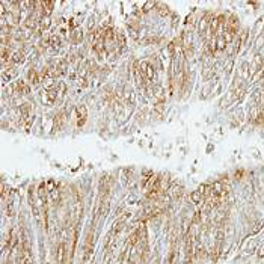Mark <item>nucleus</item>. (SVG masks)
I'll return each mask as SVG.
<instances>
[{"label": "nucleus", "mask_w": 264, "mask_h": 264, "mask_svg": "<svg viewBox=\"0 0 264 264\" xmlns=\"http://www.w3.org/2000/svg\"><path fill=\"white\" fill-rule=\"evenodd\" d=\"M140 74L143 75V77H146L148 80L154 81L156 80V71H154V67L150 65L148 62H142L140 63Z\"/></svg>", "instance_id": "1"}, {"label": "nucleus", "mask_w": 264, "mask_h": 264, "mask_svg": "<svg viewBox=\"0 0 264 264\" xmlns=\"http://www.w3.org/2000/svg\"><path fill=\"white\" fill-rule=\"evenodd\" d=\"M85 121H86V109L83 106H80V107H77V125L81 127L85 124Z\"/></svg>", "instance_id": "2"}, {"label": "nucleus", "mask_w": 264, "mask_h": 264, "mask_svg": "<svg viewBox=\"0 0 264 264\" xmlns=\"http://www.w3.org/2000/svg\"><path fill=\"white\" fill-rule=\"evenodd\" d=\"M27 79H29V81H30L32 85H38L39 83V75H38V73L35 71V69H30V71L27 73Z\"/></svg>", "instance_id": "3"}, {"label": "nucleus", "mask_w": 264, "mask_h": 264, "mask_svg": "<svg viewBox=\"0 0 264 264\" xmlns=\"http://www.w3.org/2000/svg\"><path fill=\"white\" fill-rule=\"evenodd\" d=\"M226 39L225 36H216V47H218V50H224L226 47Z\"/></svg>", "instance_id": "4"}, {"label": "nucleus", "mask_w": 264, "mask_h": 264, "mask_svg": "<svg viewBox=\"0 0 264 264\" xmlns=\"http://www.w3.org/2000/svg\"><path fill=\"white\" fill-rule=\"evenodd\" d=\"M63 254H65V252H63V244H61L59 248H57V254H56V260L59 264L63 263Z\"/></svg>", "instance_id": "5"}, {"label": "nucleus", "mask_w": 264, "mask_h": 264, "mask_svg": "<svg viewBox=\"0 0 264 264\" xmlns=\"http://www.w3.org/2000/svg\"><path fill=\"white\" fill-rule=\"evenodd\" d=\"M18 89L23 92V94H29V88L24 81H18Z\"/></svg>", "instance_id": "6"}, {"label": "nucleus", "mask_w": 264, "mask_h": 264, "mask_svg": "<svg viewBox=\"0 0 264 264\" xmlns=\"http://www.w3.org/2000/svg\"><path fill=\"white\" fill-rule=\"evenodd\" d=\"M48 26H50V18H48V17H47V18H42V20H41V27H42V29L48 27Z\"/></svg>", "instance_id": "7"}, {"label": "nucleus", "mask_w": 264, "mask_h": 264, "mask_svg": "<svg viewBox=\"0 0 264 264\" xmlns=\"http://www.w3.org/2000/svg\"><path fill=\"white\" fill-rule=\"evenodd\" d=\"M248 69H249V65H248V63H244V65H243V71H242V74H243L244 79L249 77V71H248Z\"/></svg>", "instance_id": "8"}, {"label": "nucleus", "mask_w": 264, "mask_h": 264, "mask_svg": "<svg viewBox=\"0 0 264 264\" xmlns=\"http://www.w3.org/2000/svg\"><path fill=\"white\" fill-rule=\"evenodd\" d=\"M199 199H201V193H199V192H195V193L192 195V201H193V202H199Z\"/></svg>", "instance_id": "9"}, {"label": "nucleus", "mask_w": 264, "mask_h": 264, "mask_svg": "<svg viewBox=\"0 0 264 264\" xmlns=\"http://www.w3.org/2000/svg\"><path fill=\"white\" fill-rule=\"evenodd\" d=\"M207 24H208V23H207V20H201V24H199V32H202L204 29L207 27Z\"/></svg>", "instance_id": "10"}]
</instances>
